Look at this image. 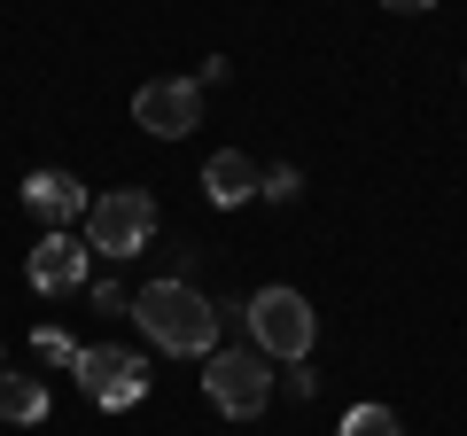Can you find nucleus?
I'll return each instance as SVG.
<instances>
[{
    "label": "nucleus",
    "mask_w": 467,
    "mask_h": 436,
    "mask_svg": "<svg viewBox=\"0 0 467 436\" xmlns=\"http://www.w3.org/2000/svg\"><path fill=\"white\" fill-rule=\"evenodd\" d=\"M133 319H140V336L171 358H211L218 351V304L195 281H149L133 296Z\"/></svg>",
    "instance_id": "f257e3e1"
},
{
    "label": "nucleus",
    "mask_w": 467,
    "mask_h": 436,
    "mask_svg": "<svg viewBox=\"0 0 467 436\" xmlns=\"http://www.w3.org/2000/svg\"><path fill=\"white\" fill-rule=\"evenodd\" d=\"M242 319H250V343L265 358H281V367H304L312 343H319V312L296 296V288H257Z\"/></svg>",
    "instance_id": "f03ea898"
},
{
    "label": "nucleus",
    "mask_w": 467,
    "mask_h": 436,
    "mask_svg": "<svg viewBox=\"0 0 467 436\" xmlns=\"http://www.w3.org/2000/svg\"><path fill=\"white\" fill-rule=\"evenodd\" d=\"M78 226H86V250L94 257H133L156 242V195L149 187H109V195L86 202Z\"/></svg>",
    "instance_id": "7ed1b4c3"
},
{
    "label": "nucleus",
    "mask_w": 467,
    "mask_h": 436,
    "mask_svg": "<svg viewBox=\"0 0 467 436\" xmlns=\"http://www.w3.org/2000/svg\"><path fill=\"white\" fill-rule=\"evenodd\" d=\"M202 398L218 405V413H234V420H257L273 405V358L257 351H211L202 358Z\"/></svg>",
    "instance_id": "20e7f679"
},
{
    "label": "nucleus",
    "mask_w": 467,
    "mask_h": 436,
    "mask_svg": "<svg viewBox=\"0 0 467 436\" xmlns=\"http://www.w3.org/2000/svg\"><path fill=\"white\" fill-rule=\"evenodd\" d=\"M78 389L101 405V413H125V405L149 398V358L125 351V343H94V351H78Z\"/></svg>",
    "instance_id": "39448f33"
},
{
    "label": "nucleus",
    "mask_w": 467,
    "mask_h": 436,
    "mask_svg": "<svg viewBox=\"0 0 467 436\" xmlns=\"http://www.w3.org/2000/svg\"><path fill=\"white\" fill-rule=\"evenodd\" d=\"M133 125L156 133V140H187L202 125V86L195 78H149L133 94Z\"/></svg>",
    "instance_id": "423d86ee"
},
{
    "label": "nucleus",
    "mask_w": 467,
    "mask_h": 436,
    "mask_svg": "<svg viewBox=\"0 0 467 436\" xmlns=\"http://www.w3.org/2000/svg\"><path fill=\"white\" fill-rule=\"evenodd\" d=\"M86 265H94V250H86L78 234H63V226H47L39 250L24 257V281H32L39 296H70V288H86Z\"/></svg>",
    "instance_id": "0eeeda50"
},
{
    "label": "nucleus",
    "mask_w": 467,
    "mask_h": 436,
    "mask_svg": "<svg viewBox=\"0 0 467 436\" xmlns=\"http://www.w3.org/2000/svg\"><path fill=\"white\" fill-rule=\"evenodd\" d=\"M86 187L70 180V171H32V180H24V211L39 218V226H70V218H86Z\"/></svg>",
    "instance_id": "6e6552de"
},
{
    "label": "nucleus",
    "mask_w": 467,
    "mask_h": 436,
    "mask_svg": "<svg viewBox=\"0 0 467 436\" xmlns=\"http://www.w3.org/2000/svg\"><path fill=\"white\" fill-rule=\"evenodd\" d=\"M257 180H265V171H257L242 149H218L211 164H202V195H211L218 211H234V202H257Z\"/></svg>",
    "instance_id": "1a4fd4ad"
},
{
    "label": "nucleus",
    "mask_w": 467,
    "mask_h": 436,
    "mask_svg": "<svg viewBox=\"0 0 467 436\" xmlns=\"http://www.w3.org/2000/svg\"><path fill=\"white\" fill-rule=\"evenodd\" d=\"M0 420H16V429L47 420V382L39 374H0Z\"/></svg>",
    "instance_id": "9d476101"
},
{
    "label": "nucleus",
    "mask_w": 467,
    "mask_h": 436,
    "mask_svg": "<svg viewBox=\"0 0 467 436\" xmlns=\"http://www.w3.org/2000/svg\"><path fill=\"white\" fill-rule=\"evenodd\" d=\"M343 436H405V429H398L389 405H350V413H343Z\"/></svg>",
    "instance_id": "9b49d317"
},
{
    "label": "nucleus",
    "mask_w": 467,
    "mask_h": 436,
    "mask_svg": "<svg viewBox=\"0 0 467 436\" xmlns=\"http://www.w3.org/2000/svg\"><path fill=\"white\" fill-rule=\"evenodd\" d=\"M32 343H39V358H47V367H78V351H86V343H70L63 327H39Z\"/></svg>",
    "instance_id": "f8f14e48"
},
{
    "label": "nucleus",
    "mask_w": 467,
    "mask_h": 436,
    "mask_svg": "<svg viewBox=\"0 0 467 436\" xmlns=\"http://www.w3.org/2000/svg\"><path fill=\"white\" fill-rule=\"evenodd\" d=\"M257 195H265V202H296V195H304V180H296V164H273L265 180H257Z\"/></svg>",
    "instance_id": "ddd939ff"
},
{
    "label": "nucleus",
    "mask_w": 467,
    "mask_h": 436,
    "mask_svg": "<svg viewBox=\"0 0 467 436\" xmlns=\"http://www.w3.org/2000/svg\"><path fill=\"white\" fill-rule=\"evenodd\" d=\"M86 304H94V312H125V288L117 281H86Z\"/></svg>",
    "instance_id": "4468645a"
},
{
    "label": "nucleus",
    "mask_w": 467,
    "mask_h": 436,
    "mask_svg": "<svg viewBox=\"0 0 467 436\" xmlns=\"http://www.w3.org/2000/svg\"><path fill=\"white\" fill-rule=\"evenodd\" d=\"M382 8H398V16H429L436 0H382Z\"/></svg>",
    "instance_id": "2eb2a0df"
}]
</instances>
